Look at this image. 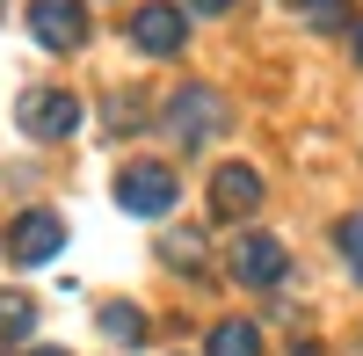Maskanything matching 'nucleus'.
I'll list each match as a JSON object with an SVG mask.
<instances>
[{"label":"nucleus","instance_id":"16","mask_svg":"<svg viewBox=\"0 0 363 356\" xmlns=\"http://www.w3.org/2000/svg\"><path fill=\"white\" fill-rule=\"evenodd\" d=\"M189 8H196V15H225L233 0H189Z\"/></svg>","mask_w":363,"mask_h":356},{"label":"nucleus","instance_id":"4","mask_svg":"<svg viewBox=\"0 0 363 356\" xmlns=\"http://www.w3.org/2000/svg\"><path fill=\"white\" fill-rule=\"evenodd\" d=\"M58 247H66V218L58 211H22L8 226V262H22V269H44Z\"/></svg>","mask_w":363,"mask_h":356},{"label":"nucleus","instance_id":"15","mask_svg":"<svg viewBox=\"0 0 363 356\" xmlns=\"http://www.w3.org/2000/svg\"><path fill=\"white\" fill-rule=\"evenodd\" d=\"M102 124H109L116 138H124L131 124H145V102H138V95H109V109H102Z\"/></svg>","mask_w":363,"mask_h":356},{"label":"nucleus","instance_id":"10","mask_svg":"<svg viewBox=\"0 0 363 356\" xmlns=\"http://www.w3.org/2000/svg\"><path fill=\"white\" fill-rule=\"evenodd\" d=\"M102 335H109V342H124V349H131V342H145V313H138V306H124V299H109V306H102Z\"/></svg>","mask_w":363,"mask_h":356},{"label":"nucleus","instance_id":"18","mask_svg":"<svg viewBox=\"0 0 363 356\" xmlns=\"http://www.w3.org/2000/svg\"><path fill=\"white\" fill-rule=\"evenodd\" d=\"M356 58H363V29H356Z\"/></svg>","mask_w":363,"mask_h":356},{"label":"nucleus","instance_id":"9","mask_svg":"<svg viewBox=\"0 0 363 356\" xmlns=\"http://www.w3.org/2000/svg\"><path fill=\"white\" fill-rule=\"evenodd\" d=\"M203 356H262L255 320H218V328L203 335Z\"/></svg>","mask_w":363,"mask_h":356},{"label":"nucleus","instance_id":"3","mask_svg":"<svg viewBox=\"0 0 363 356\" xmlns=\"http://www.w3.org/2000/svg\"><path fill=\"white\" fill-rule=\"evenodd\" d=\"M15 124L29 138H66V131H80V95H66V87H29L15 102Z\"/></svg>","mask_w":363,"mask_h":356},{"label":"nucleus","instance_id":"11","mask_svg":"<svg viewBox=\"0 0 363 356\" xmlns=\"http://www.w3.org/2000/svg\"><path fill=\"white\" fill-rule=\"evenodd\" d=\"M160 255H167V269L196 277V269H203V233H167V240H160Z\"/></svg>","mask_w":363,"mask_h":356},{"label":"nucleus","instance_id":"6","mask_svg":"<svg viewBox=\"0 0 363 356\" xmlns=\"http://www.w3.org/2000/svg\"><path fill=\"white\" fill-rule=\"evenodd\" d=\"M131 44H138L145 58H174L182 44H189V15L167 8V0H153V8H138V15H131Z\"/></svg>","mask_w":363,"mask_h":356},{"label":"nucleus","instance_id":"17","mask_svg":"<svg viewBox=\"0 0 363 356\" xmlns=\"http://www.w3.org/2000/svg\"><path fill=\"white\" fill-rule=\"evenodd\" d=\"M29 356H66V349H29Z\"/></svg>","mask_w":363,"mask_h":356},{"label":"nucleus","instance_id":"2","mask_svg":"<svg viewBox=\"0 0 363 356\" xmlns=\"http://www.w3.org/2000/svg\"><path fill=\"white\" fill-rule=\"evenodd\" d=\"M174 174L160 160H131V167H116V204H124L131 218H167L174 211Z\"/></svg>","mask_w":363,"mask_h":356},{"label":"nucleus","instance_id":"13","mask_svg":"<svg viewBox=\"0 0 363 356\" xmlns=\"http://www.w3.org/2000/svg\"><path fill=\"white\" fill-rule=\"evenodd\" d=\"M335 247L349 255V269H356V284H363V211H349V218L335 226Z\"/></svg>","mask_w":363,"mask_h":356},{"label":"nucleus","instance_id":"12","mask_svg":"<svg viewBox=\"0 0 363 356\" xmlns=\"http://www.w3.org/2000/svg\"><path fill=\"white\" fill-rule=\"evenodd\" d=\"M29 320H37V306H29L22 291H0V342H22Z\"/></svg>","mask_w":363,"mask_h":356},{"label":"nucleus","instance_id":"8","mask_svg":"<svg viewBox=\"0 0 363 356\" xmlns=\"http://www.w3.org/2000/svg\"><path fill=\"white\" fill-rule=\"evenodd\" d=\"M211 211L218 218H255L262 211V174L247 160H225L218 174H211Z\"/></svg>","mask_w":363,"mask_h":356},{"label":"nucleus","instance_id":"14","mask_svg":"<svg viewBox=\"0 0 363 356\" xmlns=\"http://www.w3.org/2000/svg\"><path fill=\"white\" fill-rule=\"evenodd\" d=\"M298 15L313 29H349V0H298Z\"/></svg>","mask_w":363,"mask_h":356},{"label":"nucleus","instance_id":"5","mask_svg":"<svg viewBox=\"0 0 363 356\" xmlns=\"http://www.w3.org/2000/svg\"><path fill=\"white\" fill-rule=\"evenodd\" d=\"M29 37L44 51H80L87 44V8L80 0H29Z\"/></svg>","mask_w":363,"mask_h":356},{"label":"nucleus","instance_id":"1","mask_svg":"<svg viewBox=\"0 0 363 356\" xmlns=\"http://www.w3.org/2000/svg\"><path fill=\"white\" fill-rule=\"evenodd\" d=\"M160 131H167L174 145H211V138L225 131V102H218V87H203V80L174 87L167 109H160Z\"/></svg>","mask_w":363,"mask_h":356},{"label":"nucleus","instance_id":"7","mask_svg":"<svg viewBox=\"0 0 363 356\" xmlns=\"http://www.w3.org/2000/svg\"><path fill=\"white\" fill-rule=\"evenodd\" d=\"M233 277L247 284V291H277V284L291 277V255L269 240V233H247V240L233 247Z\"/></svg>","mask_w":363,"mask_h":356}]
</instances>
